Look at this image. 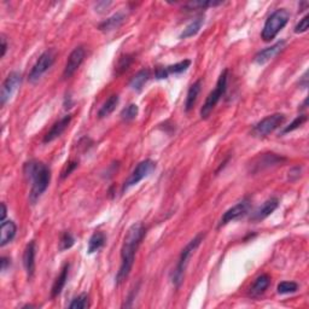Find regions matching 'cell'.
Here are the masks:
<instances>
[{
    "instance_id": "cell-1",
    "label": "cell",
    "mask_w": 309,
    "mask_h": 309,
    "mask_svg": "<svg viewBox=\"0 0 309 309\" xmlns=\"http://www.w3.org/2000/svg\"><path fill=\"white\" fill-rule=\"evenodd\" d=\"M145 233H146V228L141 222L132 225L126 232L121 248V266L115 278L117 286L121 285L131 273L133 265H134L135 254H137L139 245L141 244V240L144 239Z\"/></svg>"
},
{
    "instance_id": "cell-2",
    "label": "cell",
    "mask_w": 309,
    "mask_h": 309,
    "mask_svg": "<svg viewBox=\"0 0 309 309\" xmlns=\"http://www.w3.org/2000/svg\"><path fill=\"white\" fill-rule=\"evenodd\" d=\"M24 175L32 184L29 200L32 204H35L50 185L51 171L45 163L39 161H29L24 165Z\"/></svg>"
},
{
    "instance_id": "cell-3",
    "label": "cell",
    "mask_w": 309,
    "mask_h": 309,
    "mask_svg": "<svg viewBox=\"0 0 309 309\" xmlns=\"http://www.w3.org/2000/svg\"><path fill=\"white\" fill-rule=\"evenodd\" d=\"M204 236H205L204 233L197 234V236L194 237L192 240H190L187 245L181 250V254H180V258H179L178 265L172 274V283L174 284V286L179 287L181 285L182 280H184V274H185V270H186L188 259H190L191 254H192L194 250L198 248L199 244L203 242V238H204Z\"/></svg>"
},
{
    "instance_id": "cell-4",
    "label": "cell",
    "mask_w": 309,
    "mask_h": 309,
    "mask_svg": "<svg viewBox=\"0 0 309 309\" xmlns=\"http://www.w3.org/2000/svg\"><path fill=\"white\" fill-rule=\"evenodd\" d=\"M290 14L286 9H278L271 15L266 21L264 29H262L261 38L264 41L270 42L278 35V33L286 26L289 22Z\"/></svg>"
},
{
    "instance_id": "cell-5",
    "label": "cell",
    "mask_w": 309,
    "mask_h": 309,
    "mask_svg": "<svg viewBox=\"0 0 309 309\" xmlns=\"http://www.w3.org/2000/svg\"><path fill=\"white\" fill-rule=\"evenodd\" d=\"M227 80H228V69H225L221 73V75L219 76L218 82H216V87L213 89L212 92L208 94L207 99L203 104L202 109H200V117L203 120H207L212 114V111L214 110L216 104L219 103V100L221 99L222 95L225 94L227 89Z\"/></svg>"
},
{
    "instance_id": "cell-6",
    "label": "cell",
    "mask_w": 309,
    "mask_h": 309,
    "mask_svg": "<svg viewBox=\"0 0 309 309\" xmlns=\"http://www.w3.org/2000/svg\"><path fill=\"white\" fill-rule=\"evenodd\" d=\"M154 168H156V163L151 160H144L141 161V162H139L137 167L133 169L132 174L129 175V178L125 181V184H123L122 192L125 193L126 191L129 190V188L139 184L143 179L149 177L151 173L154 171Z\"/></svg>"
},
{
    "instance_id": "cell-7",
    "label": "cell",
    "mask_w": 309,
    "mask_h": 309,
    "mask_svg": "<svg viewBox=\"0 0 309 309\" xmlns=\"http://www.w3.org/2000/svg\"><path fill=\"white\" fill-rule=\"evenodd\" d=\"M284 122H285V115L284 114H273V115L265 117L264 120L256 123L254 128H252V134L259 138L267 137L268 134H271L277 128H279Z\"/></svg>"
},
{
    "instance_id": "cell-8",
    "label": "cell",
    "mask_w": 309,
    "mask_h": 309,
    "mask_svg": "<svg viewBox=\"0 0 309 309\" xmlns=\"http://www.w3.org/2000/svg\"><path fill=\"white\" fill-rule=\"evenodd\" d=\"M56 60V54L54 50H47L45 51L40 57L38 58V61L35 62L32 70H30L29 75H28V80L29 82H36L39 81V79L44 74L47 72L48 69L52 67V64L55 63Z\"/></svg>"
},
{
    "instance_id": "cell-9",
    "label": "cell",
    "mask_w": 309,
    "mask_h": 309,
    "mask_svg": "<svg viewBox=\"0 0 309 309\" xmlns=\"http://www.w3.org/2000/svg\"><path fill=\"white\" fill-rule=\"evenodd\" d=\"M21 82H22V75L18 72H12L8 75L5 79V81L3 82L2 86V92H0V104L4 107L8 103V100H10L12 94L15 93V91L20 87Z\"/></svg>"
},
{
    "instance_id": "cell-10",
    "label": "cell",
    "mask_w": 309,
    "mask_h": 309,
    "mask_svg": "<svg viewBox=\"0 0 309 309\" xmlns=\"http://www.w3.org/2000/svg\"><path fill=\"white\" fill-rule=\"evenodd\" d=\"M249 208H250V202H249L248 198H245V199L240 200V202H238L236 205L232 207V208L228 209L227 212L225 213L224 215H222L221 220L218 225V228L226 226V225L230 224V222L243 218V216L249 212Z\"/></svg>"
},
{
    "instance_id": "cell-11",
    "label": "cell",
    "mask_w": 309,
    "mask_h": 309,
    "mask_svg": "<svg viewBox=\"0 0 309 309\" xmlns=\"http://www.w3.org/2000/svg\"><path fill=\"white\" fill-rule=\"evenodd\" d=\"M85 48H83L82 46L74 48V51L70 54L69 58H68L66 67H64L63 79H69V77H72L74 74L76 73V70L79 69L83 60H85Z\"/></svg>"
},
{
    "instance_id": "cell-12",
    "label": "cell",
    "mask_w": 309,
    "mask_h": 309,
    "mask_svg": "<svg viewBox=\"0 0 309 309\" xmlns=\"http://www.w3.org/2000/svg\"><path fill=\"white\" fill-rule=\"evenodd\" d=\"M285 161H286L285 157L279 156V154H277V153H273V152L264 153L254 161V165H252V172L258 173L260 171H264V169L266 168L277 166V165H279V163L285 162Z\"/></svg>"
},
{
    "instance_id": "cell-13",
    "label": "cell",
    "mask_w": 309,
    "mask_h": 309,
    "mask_svg": "<svg viewBox=\"0 0 309 309\" xmlns=\"http://www.w3.org/2000/svg\"><path fill=\"white\" fill-rule=\"evenodd\" d=\"M284 47H285V41H284V40H280V41L276 42V44L270 46V47L264 48V50H261L255 55L254 57L255 63L260 64V66L267 63V62L273 60L276 56L279 55L280 52L284 50Z\"/></svg>"
},
{
    "instance_id": "cell-14",
    "label": "cell",
    "mask_w": 309,
    "mask_h": 309,
    "mask_svg": "<svg viewBox=\"0 0 309 309\" xmlns=\"http://www.w3.org/2000/svg\"><path fill=\"white\" fill-rule=\"evenodd\" d=\"M72 119H73V115H66L62 117L61 120H58L57 122L55 123L54 126H52L50 131H48L47 133H46V135L44 137V143L47 144V143H51V141H54L55 139L60 138L62 134H63L64 131L68 128V126L70 125V122H72Z\"/></svg>"
},
{
    "instance_id": "cell-15",
    "label": "cell",
    "mask_w": 309,
    "mask_h": 309,
    "mask_svg": "<svg viewBox=\"0 0 309 309\" xmlns=\"http://www.w3.org/2000/svg\"><path fill=\"white\" fill-rule=\"evenodd\" d=\"M35 255H36V245L35 242H30L26 246L23 254V266L26 268V273L28 279H32L35 273Z\"/></svg>"
},
{
    "instance_id": "cell-16",
    "label": "cell",
    "mask_w": 309,
    "mask_h": 309,
    "mask_svg": "<svg viewBox=\"0 0 309 309\" xmlns=\"http://www.w3.org/2000/svg\"><path fill=\"white\" fill-rule=\"evenodd\" d=\"M278 205H279V200H278V198H274L273 197V198L267 199L264 204L255 210V213L251 216V220L252 221L264 220V219L270 216L272 213L278 208Z\"/></svg>"
},
{
    "instance_id": "cell-17",
    "label": "cell",
    "mask_w": 309,
    "mask_h": 309,
    "mask_svg": "<svg viewBox=\"0 0 309 309\" xmlns=\"http://www.w3.org/2000/svg\"><path fill=\"white\" fill-rule=\"evenodd\" d=\"M271 284V277L268 274H261L255 279L254 284H252L251 287H250L249 295L251 296L252 298H258L261 295H264L266 290L268 289Z\"/></svg>"
},
{
    "instance_id": "cell-18",
    "label": "cell",
    "mask_w": 309,
    "mask_h": 309,
    "mask_svg": "<svg viewBox=\"0 0 309 309\" xmlns=\"http://www.w3.org/2000/svg\"><path fill=\"white\" fill-rule=\"evenodd\" d=\"M69 264H66L63 266V268H62L60 276L56 278L54 285H52V290H51V297L56 298L58 295H61L62 290H63V287L66 286L67 280H68V276H69Z\"/></svg>"
},
{
    "instance_id": "cell-19",
    "label": "cell",
    "mask_w": 309,
    "mask_h": 309,
    "mask_svg": "<svg viewBox=\"0 0 309 309\" xmlns=\"http://www.w3.org/2000/svg\"><path fill=\"white\" fill-rule=\"evenodd\" d=\"M17 227L14 221L9 220L2 222V238H0V246H5L6 244L12 242L16 236Z\"/></svg>"
},
{
    "instance_id": "cell-20",
    "label": "cell",
    "mask_w": 309,
    "mask_h": 309,
    "mask_svg": "<svg viewBox=\"0 0 309 309\" xmlns=\"http://www.w3.org/2000/svg\"><path fill=\"white\" fill-rule=\"evenodd\" d=\"M200 89H202V80L200 79L197 80L196 82H193L192 85H191V87L188 88L186 101H185V111H186V113L192 110V108L197 101V98H198L200 93Z\"/></svg>"
},
{
    "instance_id": "cell-21",
    "label": "cell",
    "mask_w": 309,
    "mask_h": 309,
    "mask_svg": "<svg viewBox=\"0 0 309 309\" xmlns=\"http://www.w3.org/2000/svg\"><path fill=\"white\" fill-rule=\"evenodd\" d=\"M125 20H126V15L123 14V12H117V14L114 15V16H111L110 18H108L107 21H104L103 23H100L98 29L101 30V32L115 30L125 22Z\"/></svg>"
},
{
    "instance_id": "cell-22",
    "label": "cell",
    "mask_w": 309,
    "mask_h": 309,
    "mask_svg": "<svg viewBox=\"0 0 309 309\" xmlns=\"http://www.w3.org/2000/svg\"><path fill=\"white\" fill-rule=\"evenodd\" d=\"M149 79H150V70L149 69L140 70V72H138L132 77L131 82H129V87H131L133 91L140 92L141 89H143L145 83L149 81Z\"/></svg>"
},
{
    "instance_id": "cell-23",
    "label": "cell",
    "mask_w": 309,
    "mask_h": 309,
    "mask_svg": "<svg viewBox=\"0 0 309 309\" xmlns=\"http://www.w3.org/2000/svg\"><path fill=\"white\" fill-rule=\"evenodd\" d=\"M107 242V236L103 232H94L88 240V254H93L95 251H99Z\"/></svg>"
},
{
    "instance_id": "cell-24",
    "label": "cell",
    "mask_w": 309,
    "mask_h": 309,
    "mask_svg": "<svg viewBox=\"0 0 309 309\" xmlns=\"http://www.w3.org/2000/svg\"><path fill=\"white\" fill-rule=\"evenodd\" d=\"M117 104H119V95L113 94L104 101V104L101 105L99 111H98V117L99 119H104V117L109 116L114 110L116 109Z\"/></svg>"
},
{
    "instance_id": "cell-25",
    "label": "cell",
    "mask_w": 309,
    "mask_h": 309,
    "mask_svg": "<svg viewBox=\"0 0 309 309\" xmlns=\"http://www.w3.org/2000/svg\"><path fill=\"white\" fill-rule=\"evenodd\" d=\"M203 26V18H196L191 22L188 26L182 30L180 36V39H187V38H192V36L196 35L197 33L199 32V29Z\"/></svg>"
},
{
    "instance_id": "cell-26",
    "label": "cell",
    "mask_w": 309,
    "mask_h": 309,
    "mask_svg": "<svg viewBox=\"0 0 309 309\" xmlns=\"http://www.w3.org/2000/svg\"><path fill=\"white\" fill-rule=\"evenodd\" d=\"M133 63V56L132 55H125L122 57H120L119 62H117L115 67V75H121L131 67Z\"/></svg>"
},
{
    "instance_id": "cell-27",
    "label": "cell",
    "mask_w": 309,
    "mask_h": 309,
    "mask_svg": "<svg viewBox=\"0 0 309 309\" xmlns=\"http://www.w3.org/2000/svg\"><path fill=\"white\" fill-rule=\"evenodd\" d=\"M190 66H191V61L185 60V61L179 62V63L177 64H173V66L166 67V70H167V74H168V76H169V75H172V74H181V73L186 72L188 68H190Z\"/></svg>"
},
{
    "instance_id": "cell-28",
    "label": "cell",
    "mask_w": 309,
    "mask_h": 309,
    "mask_svg": "<svg viewBox=\"0 0 309 309\" xmlns=\"http://www.w3.org/2000/svg\"><path fill=\"white\" fill-rule=\"evenodd\" d=\"M89 307V296L87 293H81L75 297L69 304L70 309H86Z\"/></svg>"
},
{
    "instance_id": "cell-29",
    "label": "cell",
    "mask_w": 309,
    "mask_h": 309,
    "mask_svg": "<svg viewBox=\"0 0 309 309\" xmlns=\"http://www.w3.org/2000/svg\"><path fill=\"white\" fill-rule=\"evenodd\" d=\"M138 111L137 104H129L121 111V119L126 122H131L138 116Z\"/></svg>"
},
{
    "instance_id": "cell-30",
    "label": "cell",
    "mask_w": 309,
    "mask_h": 309,
    "mask_svg": "<svg viewBox=\"0 0 309 309\" xmlns=\"http://www.w3.org/2000/svg\"><path fill=\"white\" fill-rule=\"evenodd\" d=\"M278 293L280 295H287V293H293L298 290V284L295 282H282L278 284Z\"/></svg>"
},
{
    "instance_id": "cell-31",
    "label": "cell",
    "mask_w": 309,
    "mask_h": 309,
    "mask_svg": "<svg viewBox=\"0 0 309 309\" xmlns=\"http://www.w3.org/2000/svg\"><path fill=\"white\" fill-rule=\"evenodd\" d=\"M74 243H75V239H74L72 233L70 232H63L60 239V250L64 251V250L70 249L74 245Z\"/></svg>"
},
{
    "instance_id": "cell-32",
    "label": "cell",
    "mask_w": 309,
    "mask_h": 309,
    "mask_svg": "<svg viewBox=\"0 0 309 309\" xmlns=\"http://www.w3.org/2000/svg\"><path fill=\"white\" fill-rule=\"evenodd\" d=\"M305 121H307V116H305V115H299V116L296 117V119L293 120V121L290 123V125L287 126V127L284 128V131L282 133H283V134H286V133H290V132L295 131V129H297V128L301 127V126L303 125Z\"/></svg>"
},
{
    "instance_id": "cell-33",
    "label": "cell",
    "mask_w": 309,
    "mask_h": 309,
    "mask_svg": "<svg viewBox=\"0 0 309 309\" xmlns=\"http://www.w3.org/2000/svg\"><path fill=\"white\" fill-rule=\"evenodd\" d=\"M221 2H192L190 4H187L188 9H207V8H214V6L221 5Z\"/></svg>"
},
{
    "instance_id": "cell-34",
    "label": "cell",
    "mask_w": 309,
    "mask_h": 309,
    "mask_svg": "<svg viewBox=\"0 0 309 309\" xmlns=\"http://www.w3.org/2000/svg\"><path fill=\"white\" fill-rule=\"evenodd\" d=\"M308 27H309V15H305V16L302 18V20H299V22L296 24L295 33L296 34L305 33L308 30Z\"/></svg>"
},
{
    "instance_id": "cell-35",
    "label": "cell",
    "mask_w": 309,
    "mask_h": 309,
    "mask_svg": "<svg viewBox=\"0 0 309 309\" xmlns=\"http://www.w3.org/2000/svg\"><path fill=\"white\" fill-rule=\"evenodd\" d=\"M154 76H156L157 80H163L168 77V74H167L166 67H157L156 72H154Z\"/></svg>"
},
{
    "instance_id": "cell-36",
    "label": "cell",
    "mask_w": 309,
    "mask_h": 309,
    "mask_svg": "<svg viewBox=\"0 0 309 309\" xmlns=\"http://www.w3.org/2000/svg\"><path fill=\"white\" fill-rule=\"evenodd\" d=\"M77 167V162H70V163H68V166L66 167V168H64V171H63V173H62V179H64V178H67L68 175L70 174V173H72L74 169H75Z\"/></svg>"
},
{
    "instance_id": "cell-37",
    "label": "cell",
    "mask_w": 309,
    "mask_h": 309,
    "mask_svg": "<svg viewBox=\"0 0 309 309\" xmlns=\"http://www.w3.org/2000/svg\"><path fill=\"white\" fill-rule=\"evenodd\" d=\"M0 264H2V267H0V270H2V272H5L9 267H10V265H11L10 259H8V258H5V256H3L2 261H0Z\"/></svg>"
},
{
    "instance_id": "cell-38",
    "label": "cell",
    "mask_w": 309,
    "mask_h": 309,
    "mask_svg": "<svg viewBox=\"0 0 309 309\" xmlns=\"http://www.w3.org/2000/svg\"><path fill=\"white\" fill-rule=\"evenodd\" d=\"M0 42H2V58H3L6 54V50H8V42H6V38L4 34H2V36H0Z\"/></svg>"
},
{
    "instance_id": "cell-39",
    "label": "cell",
    "mask_w": 309,
    "mask_h": 309,
    "mask_svg": "<svg viewBox=\"0 0 309 309\" xmlns=\"http://www.w3.org/2000/svg\"><path fill=\"white\" fill-rule=\"evenodd\" d=\"M6 214H8V209H6V205L5 203H2V222L5 221V218H6Z\"/></svg>"
}]
</instances>
